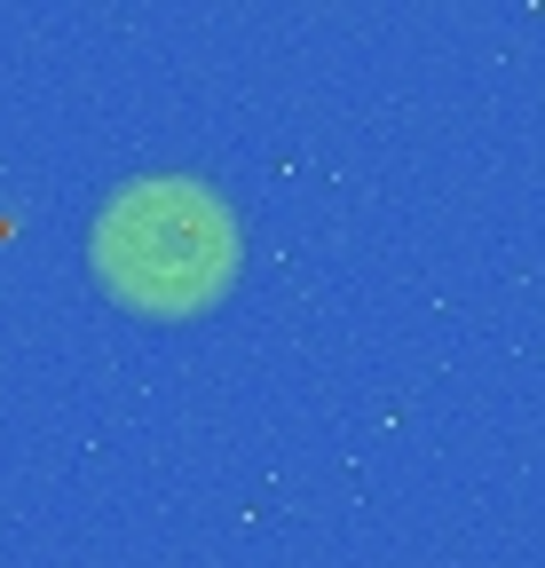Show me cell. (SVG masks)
<instances>
[{"instance_id": "1", "label": "cell", "mask_w": 545, "mask_h": 568, "mask_svg": "<svg viewBox=\"0 0 545 568\" xmlns=\"http://www.w3.org/2000/svg\"><path fill=\"white\" fill-rule=\"evenodd\" d=\"M95 276L127 308L190 316L238 276V213L182 174H143L95 213Z\"/></svg>"}]
</instances>
